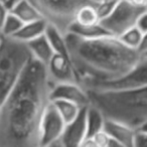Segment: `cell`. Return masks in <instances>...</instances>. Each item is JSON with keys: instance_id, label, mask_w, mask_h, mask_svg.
Wrapping results in <instances>:
<instances>
[{"instance_id": "6da1fadb", "label": "cell", "mask_w": 147, "mask_h": 147, "mask_svg": "<svg viewBox=\"0 0 147 147\" xmlns=\"http://www.w3.org/2000/svg\"><path fill=\"white\" fill-rule=\"evenodd\" d=\"M53 90L47 67L31 59L0 108V147H40V125Z\"/></svg>"}, {"instance_id": "7a4b0ae2", "label": "cell", "mask_w": 147, "mask_h": 147, "mask_svg": "<svg viewBox=\"0 0 147 147\" xmlns=\"http://www.w3.org/2000/svg\"><path fill=\"white\" fill-rule=\"evenodd\" d=\"M65 37L69 59L82 86L118 80L128 74L141 57L138 51L125 47L115 36L85 39L67 33Z\"/></svg>"}, {"instance_id": "3957f363", "label": "cell", "mask_w": 147, "mask_h": 147, "mask_svg": "<svg viewBox=\"0 0 147 147\" xmlns=\"http://www.w3.org/2000/svg\"><path fill=\"white\" fill-rule=\"evenodd\" d=\"M90 105L107 120L116 121L134 130L147 122V87L117 91L86 90Z\"/></svg>"}, {"instance_id": "277c9868", "label": "cell", "mask_w": 147, "mask_h": 147, "mask_svg": "<svg viewBox=\"0 0 147 147\" xmlns=\"http://www.w3.org/2000/svg\"><path fill=\"white\" fill-rule=\"evenodd\" d=\"M26 43L15 38L0 40V106L8 97L31 61Z\"/></svg>"}, {"instance_id": "5b68a950", "label": "cell", "mask_w": 147, "mask_h": 147, "mask_svg": "<svg viewBox=\"0 0 147 147\" xmlns=\"http://www.w3.org/2000/svg\"><path fill=\"white\" fill-rule=\"evenodd\" d=\"M47 25L67 35L75 23V18L85 5L95 4V0H28Z\"/></svg>"}, {"instance_id": "8992f818", "label": "cell", "mask_w": 147, "mask_h": 147, "mask_svg": "<svg viewBox=\"0 0 147 147\" xmlns=\"http://www.w3.org/2000/svg\"><path fill=\"white\" fill-rule=\"evenodd\" d=\"M145 9L133 6L127 0H119L109 16L101 20L102 26L112 36L119 37L127 30L136 26Z\"/></svg>"}, {"instance_id": "52a82bcc", "label": "cell", "mask_w": 147, "mask_h": 147, "mask_svg": "<svg viewBox=\"0 0 147 147\" xmlns=\"http://www.w3.org/2000/svg\"><path fill=\"white\" fill-rule=\"evenodd\" d=\"M147 87V55H141L137 63L128 74L116 81L98 84H87L83 88L96 91H117Z\"/></svg>"}, {"instance_id": "ba28073f", "label": "cell", "mask_w": 147, "mask_h": 147, "mask_svg": "<svg viewBox=\"0 0 147 147\" xmlns=\"http://www.w3.org/2000/svg\"><path fill=\"white\" fill-rule=\"evenodd\" d=\"M45 67L53 87L63 84L81 85L80 78L69 57L55 53Z\"/></svg>"}, {"instance_id": "9c48e42d", "label": "cell", "mask_w": 147, "mask_h": 147, "mask_svg": "<svg viewBox=\"0 0 147 147\" xmlns=\"http://www.w3.org/2000/svg\"><path fill=\"white\" fill-rule=\"evenodd\" d=\"M65 123L51 104L47 107L40 125V147L47 146L61 140Z\"/></svg>"}, {"instance_id": "30bf717a", "label": "cell", "mask_w": 147, "mask_h": 147, "mask_svg": "<svg viewBox=\"0 0 147 147\" xmlns=\"http://www.w3.org/2000/svg\"><path fill=\"white\" fill-rule=\"evenodd\" d=\"M51 100H65L79 105L81 108L90 106V99L86 89L80 84H63L53 87Z\"/></svg>"}, {"instance_id": "8fae6325", "label": "cell", "mask_w": 147, "mask_h": 147, "mask_svg": "<svg viewBox=\"0 0 147 147\" xmlns=\"http://www.w3.org/2000/svg\"><path fill=\"white\" fill-rule=\"evenodd\" d=\"M86 108L83 109L76 120L65 126L59 140L63 147H81L87 138Z\"/></svg>"}, {"instance_id": "7c38bea8", "label": "cell", "mask_w": 147, "mask_h": 147, "mask_svg": "<svg viewBox=\"0 0 147 147\" xmlns=\"http://www.w3.org/2000/svg\"><path fill=\"white\" fill-rule=\"evenodd\" d=\"M104 131L113 139L120 142L124 147H134L137 131L131 127L120 122L106 119Z\"/></svg>"}, {"instance_id": "4fadbf2b", "label": "cell", "mask_w": 147, "mask_h": 147, "mask_svg": "<svg viewBox=\"0 0 147 147\" xmlns=\"http://www.w3.org/2000/svg\"><path fill=\"white\" fill-rule=\"evenodd\" d=\"M26 45L28 47L31 57L45 65H47L49 63V61H51L53 55H55L53 47H51V43H49V39L47 38L45 34L34 39V40L30 41V42L26 43Z\"/></svg>"}, {"instance_id": "5bb4252c", "label": "cell", "mask_w": 147, "mask_h": 147, "mask_svg": "<svg viewBox=\"0 0 147 147\" xmlns=\"http://www.w3.org/2000/svg\"><path fill=\"white\" fill-rule=\"evenodd\" d=\"M47 28V23L43 19H39V20L33 21V22L25 23L13 38L17 39V40L21 41L23 43H28L30 41L45 35Z\"/></svg>"}, {"instance_id": "9a60e30c", "label": "cell", "mask_w": 147, "mask_h": 147, "mask_svg": "<svg viewBox=\"0 0 147 147\" xmlns=\"http://www.w3.org/2000/svg\"><path fill=\"white\" fill-rule=\"evenodd\" d=\"M10 12L23 23H29L42 19L38 11L28 0H17L10 7Z\"/></svg>"}, {"instance_id": "2e32d148", "label": "cell", "mask_w": 147, "mask_h": 147, "mask_svg": "<svg viewBox=\"0 0 147 147\" xmlns=\"http://www.w3.org/2000/svg\"><path fill=\"white\" fill-rule=\"evenodd\" d=\"M106 118L96 107L88 106L86 108V124H87V138L94 137L99 132L104 131Z\"/></svg>"}, {"instance_id": "e0dca14e", "label": "cell", "mask_w": 147, "mask_h": 147, "mask_svg": "<svg viewBox=\"0 0 147 147\" xmlns=\"http://www.w3.org/2000/svg\"><path fill=\"white\" fill-rule=\"evenodd\" d=\"M51 104L57 111L59 116L65 123V125L69 124L73 121H75L82 110L84 108H81L79 105L75 104L73 102L65 100H51Z\"/></svg>"}, {"instance_id": "ac0fdd59", "label": "cell", "mask_w": 147, "mask_h": 147, "mask_svg": "<svg viewBox=\"0 0 147 147\" xmlns=\"http://www.w3.org/2000/svg\"><path fill=\"white\" fill-rule=\"evenodd\" d=\"M69 33H73L77 36H80L85 39H94L105 36H112L102 26L101 23L96 25H90V26H82V25H78L74 23L73 26L69 29Z\"/></svg>"}, {"instance_id": "d6986e66", "label": "cell", "mask_w": 147, "mask_h": 147, "mask_svg": "<svg viewBox=\"0 0 147 147\" xmlns=\"http://www.w3.org/2000/svg\"><path fill=\"white\" fill-rule=\"evenodd\" d=\"M45 34L47 38L49 39L51 47H53V53L69 57L65 35L61 34L57 29H55V27L51 26V25H47V28L45 30Z\"/></svg>"}, {"instance_id": "ffe728a7", "label": "cell", "mask_w": 147, "mask_h": 147, "mask_svg": "<svg viewBox=\"0 0 147 147\" xmlns=\"http://www.w3.org/2000/svg\"><path fill=\"white\" fill-rule=\"evenodd\" d=\"M98 3L95 4L85 5L84 7L78 11L75 18V24L82 25V26H90L100 23V17L97 12L96 6Z\"/></svg>"}, {"instance_id": "44dd1931", "label": "cell", "mask_w": 147, "mask_h": 147, "mask_svg": "<svg viewBox=\"0 0 147 147\" xmlns=\"http://www.w3.org/2000/svg\"><path fill=\"white\" fill-rule=\"evenodd\" d=\"M142 37H143V32L136 25V26L132 27L131 29L127 30L126 32H124L122 35H120L118 38L120 39V41L125 47H129V49H133V51H138L139 47H140V45H141Z\"/></svg>"}, {"instance_id": "7402d4cb", "label": "cell", "mask_w": 147, "mask_h": 147, "mask_svg": "<svg viewBox=\"0 0 147 147\" xmlns=\"http://www.w3.org/2000/svg\"><path fill=\"white\" fill-rule=\"evenodd\" d=\"M24 23L17 18L15 15H13L11 12H9L6 20L4 21L2 27L0 29V34L1 37H8L13 38L15 35L18 33V31L21 29Z\"/></svg>"}, {"instance_id": "603a6c76", "label": "cell", "mask_w": 147, "mask_h": 147, "mask_svg": "<svg viewBox=\"0 0 147 147\" xmlns=\"http://www.w3.org/2000/svg\"><path fill=\"white\" fill-rule=\"evenodd\" d=\"M118 1L119 0H100L99 1L96 6V9L99 17H100V22L101 20L105 19L112 13Z\"/></svg>"}, {"instance_id": "cb8c5ba5", "label": "cell", "mask_w": 147, "mask_h": 147, "mask_svg": "<svg viewBox=\"0 0 147 147\" xmlns=\"http://www.w3.org/2000/svg\"><path fill=\"white\" fill-rule=\"evenodd\" d=\"M134 147H147V134L137 132L135 137Z\"/></svg>"}, {"instance_id": "d4e9b609", "label": "cell", "mask_w": 147, "mask_h": 147, "mask_svg": "<svg viewBox=\"0 0 147 147\" xmlns=\"http://www.w3.org/2000/svg\"><path fill=\"white\" fill-rule=\"evenodd\" d=\"M9 12H10V9H9L8 7L0 0V29H1V27H2L4 21L6 20Z\"/></svg>"}, {"instance_id": "484cf974", "label": "cell", "mask_w": 147, "mask_h": 147, "mask_svg": "<svg viewBox=\"0 0 147 147\" xmlns=\"http://www.w3.org/2000/svg\"><path fill=\"white\" fill-rule=\"evenodd\" d=\"M137 27H138L143 33L147 32V10H145L144 12L141 14V16L139 17V20H138V22H137Z\"/></svg>"}, {"instance_id": "4316f807", "label": "cell", "mask_w": 147, "mask_h": 147, "mask_svg": "<svg viewBox=\"0 0 147 147\" xmlns=\"http://www.w3.org/2000/svg\"><path fill=\"white\" fill-rule=\"evenodd\" d=\"M138 51L141 55H147V32L143 33V37L142 40H141V45L139 47Z\"/></svg>"}, {"instance_id": "83f0119b", "label": "cell", "mask_w": 147, "mask_h": 147, "mask_svg": "<svg viewBox=\"0 0 147 147\" xmlns=\"http://www.w3.org/2000/svg\"><path fill=\"white\" fill-rule=\"evenodd\" d=\"M130 4L133 6L140 9H145L146 10V0H127Z\"/></svg>"}, {"instance_id": "f1b7e54d", "label": "cell", "mask_w": 147, "mask_h": 147, "mask_svg": "<svg viewBox=\"0 0 147 147\" xmlns=\"http://www.w3.org/2000/svg\"><path fill=\"white\" fill-rule=\"evenodd\" d=\"M81 147H100L98 145V143L95 141L94 138H86L83 142V144L81 145Z\"/></svg>"}, {"instance_id": "f546056e", "label": "cell", "mask_w": 147, "mask_h": 147, "mask_svg": "<svg viewBox=\"0 0 147 147\" xmlns=\"http://www.w3.org/2000/svg\"><path fill=\"white\" fill-rule=\"evenodd\" d=\"M3 3H4L5 5H6L7 7H8L9 9H10V7L12 6L13 4H14L15 2H16L17 0H1Z\"/></svg>"}, {"instance_id": "4dcf8cb0", "label": "cell", "mask_w": 147, "mask_h": 147, "mask_svg": "<svg viewBox=\"0 0 147 147\" xmlns=\"http://www.w3.org/2000/svg\"><path fill=\"white\" fill-rule=\"evenodd\" d=\"M137 132L140 133H144V134H147V122L144 123L142 126H140L138 129H137Z\"/></svg>"}, {"instance_id": "1f68e13d", "label": "cell", "mask_w": 147, "mask_h": 147, "mask_svg": "<svg viewBox=\"0 0 147 147\" xmlns=\"http://www.w3.org/2000/svg\"><path fill=\"white\" fill-rule=\"evenodd\" d=\"M43 147H63V145H61V141H57V142L53 143V144H51V145H47V146H43Z\"/></svg>"}, {"instance_id": "d6a6232c", "label": "cell", "mask_w": 147, "mask_h": 147, "mask_svg": "<svg viewBox=\"0 0 147 147\" xmlns=\"http://www.w3.org/2000/svg\"><path fill=\"white\" fill-rule=\"evenodd\" d=\"M146 10H147V0H146Z\"/></svg>"}, {"instance_id": "836d02e7", "label": "cell", "mask_w": 147, "mask_h": 147, "mask_svg": "<svg viewBox=\"0 0 147 147\" xmlns=\"http://www.w3.org/2000/svg\"><path fill=\"white\" fill-rule=\"evenodd\" d=\"M1 38H2V37H1V34H0V39H1Z\"/></svg>"}, {"instance_id": "e575fe53", "label": "cell", "mask_w": 147, "mask_h": 147, "mask_svg": "<svg viewBox=\"0 0 147 147\" xmlns=\"http://www.w3.org/2000/svg\"><path fill=\"white\" fill-rule=\"evenodd\" d=\"M95 1H100V0H95Z\"/></svg>"}, {"instance_id": "d590c367", "label": "cell", "mask_w": 147, "mask_h": 147, "mask_svg": "<svg viewBox=\"0 0 147 147\" xmlns=\"http://www.w3.org/2000/svg\"></svg>"}, {"instance_id": "8d00e7d4", "label": "cell", "mask_w": 147, "mask_h": 147, "mask_svg": "<svg viewBox=\"0 0 147 147\" xmlns=\"http://www.w3.org/2000/svg\"><path fill=\"white\" fill-rule=\"evenodd\" d=\"M0 108H1V106H0Z\"/></svg>"}, {"instance_id": "74e56055", "label": "cell", "mask_w": 147, "mask_h": 147, "mask_svg": "<svg viewBox=\"0 0 147 147\" xmlns=\"http://www.w3.org/2000/svg\"><path fill=\"white\" fill-rule=\"evenodd\" d=\"M0 40H1V39H0Z\"/></svg>"}]
</instances>
